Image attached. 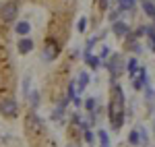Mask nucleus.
<instances>
[{
  "label": "nucleus",
  "instance_id": "nucleus-1",
  "mask_svg": "<svg viewBox=\"0 0 155 147\" xmlns=\"http://www.w3.org/2000/svg\"><path fill=\"white\" fill-rule=\"evenodd\" d=\"M122 114H124V95H122V89L114 87V99H112V108H110V116H112L114 129L122 126Z\"/></svg>",
  "mask_w": 155,
  "mask_h": 147
},
{
  "label": "nucleus",
  "instance_id": "nucleus-2",
  "mask_svg": "<svg viewBox=\"0 0 155 147\" xmlns=\"http://www.w3.org/2000/svg\"><path fill=\"white\" fill-rule=\"evenodd\" d=\"M17 15H19V4H17V0H6V2L0 6V19H2V23H12V21L17 19Z\"/></svg>",
  "mask_w": 155,
  "mask_h": 147
},
{
  "label": "nucleus",
  "instance_id": "nucleus-3",
  "mask_svg": "<svg viewBox=\"0 0 155 147\" xmlns=\"http://www.w3.org/2000/svg\"><path fill=\"white\" fill-rule=\"evenodd\" d=\"M58 54H60V44L56 39L48 37V39H46V46H44V54H41L44 60H54Z\"/></svg>",
  "mask_w": 155,
  "mask_h": 147
},
{
  "label": "nucleus",
  "instance_id": "nucleus-4",
  "mask_svg": "<svg viewBox=\"0 0 155 147\" xmlns=\"http://www.w3.org/2000/svg\"><path fill=\"white\" fill-rule=\"evenodd\" d=\"M0 112H2L4 116H15V114H17V102L11 99V98L2 99V102H0Z\"/></svg>",
  "mask_w": 155,
  "mask_h": 147
},
{
  "label": "nucleus",
  "instance_id": "nucleus-5",
  "mask_svg": "<svg viewBox=\"0 0 155 147\" xmlns=\"http://www.w3.org/2000/svg\"><path fill=\"white\" fill-rule=\"evenodd\" d=\"M112 31H114L118 37L130 35V27H128L126 23H122V21H114V25H112Z\"/></svg>",
  "mask_w": 155,
  "mask_h": 147
},
{
  "label": "nucleus",
  "instance_id": "nucleus-6",
  "mask_svg": "<svg viewBox=\"0 0 155 147\" xmlns=\"http://www.w3.org/2000/svg\"><path fill=\"white\" fill-rule=\"evenodd\" d=\"M31 50H33V42H31L29 37H21V39H19V52H21V54H29Z\"/></svg>",
  "mask_w": 155,
  "mask_h": 147
},
{
  "label": "nucleus",
  "instance_id": "nucleus-7",
  "mask_svg": "<svg viewBox=\"0 0 155 147\" xmlns=\"http://www.w3.org/2000/svg\"><path fill=\"white\" fill-rule=\"evenodd\" d=\"M15 31H17L19 35H27V33L31 31V25L27 23V21H19V23L15 25Z\"/></svg>",
  "mask_w": 155,
  "mask_h": 147
},
{
  "label": "nucleus",
  "instance_id": "nucleus-8",
  "mask_svg": "<svg viewBox=\"0 0 155 147\" xmlns=\"http://www.w3.org/2000/svg\"><path fill=\"white\" fill-rule=\"evenodd\" d=\"M85 60L89 62V66H91V68H97V66H99V58L93 56L91 52H85Z\"/></svg>",
  "mask_w": 155,
  "mask_h": 147
},
{
  "label": "nucleus",
  "instance_id": "nucleus-9",
  "mask_svg": "<svg viewBox=\"0 0 155 147\" xmlns=\"http://www.w3.org/2000/svg\"><path fill=\"white\" fill-rule=\"evenodd\" d=\"M143 11L149 15V17H153L155 15V2H151V0H143Z\"/></svg>",
  "mask_w": 155,
  "mask_h": 147
},
{
  "label": "nucleus",
  "instance_id": "nucleus-10",
  "mask_svg": "<svg viewBox=\"0 0 155 147\" xmlns=\"http://www.w3.org/2000/svg\"><path fill=\"white\" fill-rule=\"evenodd\" d=\"M118 6L120 11H130L134 8V0H118Z\"/></svg>",
  "mask_w": 155,
  "mask_h": 147
},
{
  "label": "nucleus",
  "instance_id": "nucleus-11",
  "mask_svg": "<svg viewBox=\"0 0 155 147\" xmlns=\"http://www.w3.org/2000/svg\"><path fill=\"white\" fill-rule=\"evenodd\" d=\"M145 31L149 33V48L155 52V29H153V27H147Z\"/></svg>",
  "mask_w": 155,
  "mask_h": 147
},
{
  "label": "nucleus",
  "instance_id": "nucleus-12",
  "mask_svg": "<svg viewBox=\"0 0 155 147\" xmlns=\"http://www.w3.org/2000/svg\"><path fill=\"white\" fill-rule=\"evenodd\" d=\"M143 83H145V71L141 68V71H139V79H134V83H132V85H134V89H141Z\"/></svg>",
  "mask_w": 155,
  "mask_h": 147
},
{
  "label": "nucleus",
  "instance_id": "nucleus-13",
  "mask_svg": "<svg viewBox=\"0 0 155 147\" xmlns=\"http://www.w3.org/2000/svg\"><path fill=\"white\" fill-rule=\"evenodd\" d=\"M89 83V75L87 73H81V77H79V89H85V85Z\"/></svg>",
  "mask_w": 155,
  "mask_h": 147
},
{
  "label": "nucleus",
  "instance_id": "nucleus-14",
  "mask_svg": "<svg viewBox=\"0 0 155 147\" xmlns=\"http://www.w3.org/2000/svg\"><path fill=\"white\" fill-rule=\"evenodd\" d=\"M134 71H137V58H130V60H128V73H134Z\"/></svg>",
  "mask_w": 155,
  "mask_h": 147
},
{
  "label": "nucleus",
  "instance_id": "nucleus-15",
  "mask_svg": "<svg viewBox=\"0 0 155 147\" xmlns=\"http://www.w3.org/2000/svg\"><path fill=\"white\" fill-rule=\"evenodd\" d=\"M77 27H79V31H81V33H83V31H85V27H87V19H81V21H79V25H77Z\"/></svg>",
  "mask_w": 155,
  "mask_h": 147
},
{
  "label": "nucleus",
  "instance_id": "nucleus-16",
  "mask_svg": "<svg viewBox=\"0 0 155 147\" xmlns=\"http://www.w3.org/2000/svg\"><path fill=\"white\" fill-rule=\"evenodd\" d=\"M39 104V93H33L31 95V106H37Z\"/></svg>",
  "mask_w": 155,
  "mask_h": 147
},
{
  "label": "nucleus",
  "instance_id": "nucleus-17",
  "mask_svg": "<svg viewBox=\"0 0 155 147\" xmlns=\"http://www.w3.org/2000/svg\"><path fill=\"white\" fill-rule=\"evenodd\" d=\"M107 54H110V50H107L106 46H104V48L99 50V56H101V58H107Z\"/></svg>",
  "mask_w": 155,
  "mask_h": 147
},
{
  "label": "nucleus",
  "instance_id": "nucleus-18",
  "mask_svg": "<svg viewBox=\"0 0 155 147\" xmlns=\"http://www.w3.org/2000/svg\"><path fill=\"white\" fill-rule=\"evenodd\" d=\"M99 139H101V143H104V145H107V135L104 133V131L99 133Z\"/></svg>",
  "mask_w": 155,
  "mask_h": 147
},
{
  "label": "nucleus",
  "instance_id": "nucleus-19",
  "mask_svg": "<svg viewBox=\"0 0 155 147\" xmlns=\"http://www.w3.org/2000/svg\"><path fill=\"white\" fill-rule=\"evenodd\" d=\"M130 143H139V137H137V131L130 135Z\"/></svg>",
  "mask_w": 155,
  "mask_h": 147
},
{
  "label": "nucleus",
  "instance_id": "nucleus-20",
  "mask_svg": "<svg viewBox=\"0 0 155 147\" xmlns=\"http://www.w3.org/2000/svg\"><path fill=\"white\" fill-rule=\"evenodd\" d=\"M153 21H155V15H153Z\"/></svg>",
  "mask_w": 155,
  "mask_h": 147
},
{
  "label": "nucleus",
  "instance_id": "nucleus-21",
  "mask_svg": "<svg viewBox=\"0 0 155 147\" xmlns=\"http://www.w3.org/2000/svg\"><path fill=\"white\" fill-rule=\"evenodd\" d=\"M151 2H155V0H151Z\"/></svg>",
  "mask_w": 155,
  "mask_h": 147
}]
</instances>
